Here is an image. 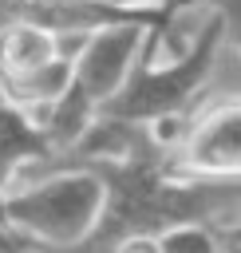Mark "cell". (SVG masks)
Instances as JSON below:
<instances>
[{
	"instance_id": "obj_1",
	"label": "cell",
	"mask_w": 241,
	"mask_h": 253,
	"mask_svg": "<svg viewBox=\"0 0 241 253\" xmlns=\"http://www.w3.org/2000/svg\"><path fill=\"white\" fill-rule=\"evenodd\" d=\"M40 166H79L95 174L103 186V213L91 237L75 249H47V253H111V245L130 233L154 237L166 225H182V221L237 225L241 217V178L174 174L146 126L134 134V142L119 158L51 154V158H40Z\"/></svg>"
},
{
	"instance_id": "obj_2",
	"label": "cell",
	"mask_w": 241,
	"mask_h": 253,
	"mask_svg": "<svg viewBox=\"0 0 241 253\" xmlns=\"http://www.w3.org/2000/svg\"><path fill=\"white\" fill-rule=\"evenodd\" d=\"M229 32V16L221 8H213L205 16V24L198 28V36L186 43L182 55H174L170 63H154L158 51V36L142 40V51L126 75V83L99 107V119H115V123H134V126H158V123H174L186 103L201 91V83L209 79L217 51L225 43Z\"/></svg>"
},
{
	"instance_id": "obj_3",
	"label": "cell",
	"mask_w": 241,
	"mask_h": 253,
	"mask_svg": "<svg viewBox=\"0 0 241 253\" xmlns=\"http://www.w3.org/2000/svg\"><path fill=\"white\" fill-rule=\"evenodd\" d=\"M36 174L20 190L0 194V225H8L28 249H75L91 237L103 213V186L79 166H24Z\"/></svg>"
},
{
	"instance_id": "obj_4",
	"label": "cell",
	"mask_w": 241,
	"mask_h": 253,
	"mask_svg": "<svg viewBox=\"0 0 241 253\" xmlns=\"http://www.w3.org/2000/svg\"><path fill=\"white\" fill-rule=\"evenodd\" d=\"M146 36H154V32H146L138 24H119V28H99V32H91L83 40L79 55L71 59V91L83 103H91L95 115L126 83V75H130L134 59H138Z\"/></svg>"
},
{
	"instance_id": "obj_5",
	"label": "cell",
	"mask_w": 241,
	"mask_h": 253,
	"mask_svg": "<svg viewBox=\"0 0 241 253\" xmlns=\"http://www.w3.org/2000/svg\"><path fill=\"white\" fill-rule=\"evenodd\" d=\"M182 174H190V178H237L241 174V107H237V99L213 103L186 130Z\"/></svg>"
},
{
	"instance_id": "obj_6",
	"label": "cell",
	"mask_w": 241,
	"mask_h": 253,
	"mask_svg": "<svg viewBox=\"0 0 241 253\" xmlns=\"http://www.w3.org/2000/svg\"><path fill=\"white\" fill-rule=\"evenodd\" d=\"M51 158V142L47 134L36 126V119L16 107L4 91H0V194L8 190L12 178H20L24 166Z\"/></svg>"
},
{
	"instance_id": "obj_7",
	"label": "cell",
	"mask_w": 241,
	"mask_h": 253,
	"mask_svg": "<svg viewBox=\"0 0 241 253\" xmlns=\"http://www.w3.org/2000/svg\"><path fill=\"white\" fill-rule=\"evenodd\" d=\"M55 55V36L32 20H8L0 28V91L16 75L47 63Z\"/></svg>"
},
{
	"instance_id": "obj_8",
	"label": "cell",
	"mask_w": 241,
	"mask_h": 253,
	"mask_svg": "<svg viewBox=\"0 0 241 253\" xmlns=\"http://www.w3.org/2000/svg\"><path fill=\"white\" fill-rule=\"evenodd\" d=\"M158 253H233L241 249L237 225H209V221H182L154 233Z\"/></svg>"
},
{
	"instance_id": "obj_9",
	"label": "cell",
	"mask_w": 241,
	"mask_h": 253,
	"mask_svg": "<svg viewBox=\"0 0 241 253\" xmlns=\"http://www.w3.org/2000/svg\"><path fill=\"white\" fill-rule=\"evenodd\" d=\"M111 253H158V245H154V237H146V233H130V237L115 241Z\"/></svg>"
},
{
	"instance_id": "obj_10",
	"label": "cell",
	"mask_w": 241,
	"mask_h": 253,
	"mask_svg": "<svg viewBox=\"0 0 241 253\" xmlns=\"http://www.w3.org/2000/svg\"><path fill=\"white\" fill-rule=\"evenodd\" d=\"M0 253H28V245H24L8 225H0Z\"/></svg>"
},
{
	"instance_id": "obj_11",
	"label": "cell",
	"mask_w": 241,
	"mask_h": 253,
	"mask_svg": "<svg viewBox=\"0 0 241 253\" xmlns=\"http://www.w3.org/2000/svg\"><path fill=\"white\" fill-rule=\"evenodd\" d=\"M107 4H119V8H150V4H162V0H107Z\"/></svg>"
},
{
	"instance_id": "obj_12",
	"label": "cell",
	"mask_w": 241,
	"mask_h": 253,
	"mask_svg": "<svg viewBox=\"0 0 241 253\" xmlns=\"http://www.w3.org/2000/svg\"><path fill=\"white\" fill-rule=\"evenodd\" d=\"M233 253H241V249H233Z\"/></svg>"
},
{
	"instance_id": "obj_13",
	"label": "cell",
	"mask_w": 241,
	"mask_h": 253,
	"mask_svg": "<svg viewBox=\"0 0 241 253\" xmlns=\"http://www.w3.org/2000/svg\"><path fill=\"white\" fill-rule=\"evenodd\" d=\"M28 253H36V249H28Z\"/></svg>"
}]
</instances>
